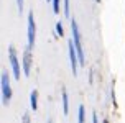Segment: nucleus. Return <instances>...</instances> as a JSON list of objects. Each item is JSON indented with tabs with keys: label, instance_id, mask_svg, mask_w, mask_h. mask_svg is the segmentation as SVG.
Wrapping results in <instances>:
<instances>
[{
	"label": "nucleus",
	"instance_id": "nucleus-12",
	"mask_svg": "<svg viewBox=\"0 0 125 123\" xmlns=\"http://www.w3.org/2000/svg\"><path fill=\"white\" fill-rule=\"evenodd\" d=\"M56 35H58V36H62V35H64V28H62L61 21H58V23H56Z\"/></svg>",
	"mask_w": 125,
	"mask_h": 123
},
{
	"label": "nucleus",
	"instance_id": "nucleus-16",
	"mask_svg": "<svg viewBox=\"0 0 125 123\" xmlns=\"http://www.w3.org/2000/svg\"><path fill=\"white\" fill-rule=\"evenodd\" d=\"M46 2H51V0H46Z\"/></svg>",
	"mask_w": 125,
	"mask_h": 123
},
{
	"label": "nucleus",
	"instance_id": "nucleus-7",
	"mask_svg": "<svg viewBox=\"0 0 125 123\" xmlns=\"http://www.w3.org/2000/svg\"><path fill=\"white\" fill-rule=\"evenodd\" d=\"M30 107H31V110H33V112L38 110V90H36V89L31 90V94H30Z\"/></svg>",
	"mask_w": 125,
	"mask_h": 123
},
{
	"label": "nucleus",
	"instance_id": "nucleus-15",
	"mask_svg": "<svg viewBox=\"0 0 125 123\" xmlns=\"http://www.w3.org/2000/svg\"><path fill=\"white\" fill-rule=\"evenodd\" d=\"M95 2H97V3H100V0H95Z\"/></svg>",
	"mask_w": 125,
	"mask_h": 123
},
{
	"label": "nucleus",
	"instance_id": "nucleus-8",
	"mask_svg": "<svg viewBox=\"0 0 125 123\" xmlns=\"http://www.w3.org/2000/svg\"><path fill=\"white\" fill-rule=\"evenodd\" d=\"M61 98H62V113L68 115L69 113V100H68V92H66V90H62Z\"/></svg>",
	"mask_w": 125,
	"mask_h": 123
},
{
	"label": "nucleus",
	"instance_id": "nucleus-3",
	"mask_svg": "<svg viewBox=\"0 0 125 123\" xmlns=\"http://www.w3.org/2000/svg\"><path fill=\"white\" fill-rule=\"evenodd\" d=\"M12 98V87H10V77L8 74L3 71L2 72V102L3 105H7Z\"/></svg>",
	"mask_w": 125,
	"mask_h": 123
},
{
	"label": "nucleus",
	"instance_id": "nucleus-4",
	"mask_svg": "<svg viewBox=\"0 0 125 123\" xmlns=\"http://www.w3.org/2000/svg\"><path fill=\"white\" fill-rule=\"evenodd\" d=\"M36 41V23H35V15L33 12L28 13V49L35 48Z\"/></svg>",
	"mask_w": 125,
	"mask_h": 123
},
{
	"label": "nucleus",
	"instance_id": "nucleus-1",
	"mask_svg": "<svg viewBox=\"0 0 125 123\" xmlns=\"http://www.w3.org/2000/svg\"><path fill=\"white\" fill-rule=\"evenodd\" d=\"M71 31H73L74 46H76V49H77V54H79V64L84 66V64H86V57H84V49H82V38H81V33H79L77 21H76L74 18H71Z\"/></svg>",
	"mask_w": 125,
	"mask_h": 123
},
{
	"label": "nucleus",
	"instance_id": "nucleus-9",
	"mask_svg": "<svg viewBox=\"0 0 125 123\" xmlns=\"http://www.w3.org/2000/svg\"><path fill=\"white\" fill-rule=\"evenodd\" d=\"M62 2H64L62 13H64V17H69V15H71V3H69V0H62Z\"/></svg>",
	"mask_w": 125,
	"mask_h": 123
},
{
	"label": "nucleus",
	"instance_id": "nucleus-6",
	"mask_svg": "<svg viewBox=\"0 0 125 123\" xmlns=\"http://www.w3.org/2000/svg\"><path fill=\"white\" fill-rule=\"evenodd\" d=\"M31 49H26L23 56H21V64H23V74H25L26 77H30V72H31Z\"/></svg>",
	"mask_w": 125,
	"mask_h": 123
},
{
	"label": "nucleus",
	"instance_id": "nucleus-5",
	"mask_svg": "<svg viewBox=\"0 0 125 123\" xmlns=\"http://www.w3.org/2000/svg\"><path fill=\"white\" fill-rule=\"evenodd\" d=\"M69 59H71V69H73V74L77 76V66H81L79 64V54H77V49L74 46V41L71 39L69 41Z\"/></svg>",
	"mask_w": 125,
	"mask_h": 123
},
{
	"label": "nucleus",
	"instance_id": "nucleus-13",
	"mask_svg": "<svg viewBox=\"0 0 125 123\" xmlns=\"http://www.w3.org/2000/svg\"><path fill=\"white\" fill-rule=\"evenodd\" d=\"M17 5H18V12H23V5H25V0H17Z\"/></svg>",
	"mask_w": 125,
	"mask_h": 123
},
{
	"label": "nucleus",
	"instance_id": "nucleus-2",
	"mask_svg": "<svg viewBox=\"0 0 125 123\" xmlns=\"http://www.w3.org/2000/svg\"><path fill=\"white\" fill-rule=\"evenodd\" d=\"M8 61H10V66H12V72H13L15 80H20V77H21V74H20L21 67H20V62H18L17 49L13 48V46H10V48H8Z\"/></svg>",
	"mask_w": 125,
	"mask_h": 123
},
{
	"label": "nucleus",
	"instance_id": "nucleus-14",
	"mask_svg": "<svg viewBox=\"0 0 125 123\" xmlns=\"http://www.w3.org/2000/svg\"><path fill=\"white\" fill-rule=\"evenodd\" d=\"M92 122H94V123H97V122H99V118H97V113H95V112L92 113Z\"/></svg>",
	"mask_w": 125,
	"mask_h": 123
},
{
	"label": "nucleus",
	"instance_id": "nucleus-11",
	"mask_svg": "<svg viewBox=\"0 0 125 123\" xmlns=\"http://www.w3.org/2000/svg\"><path fill=\"white\" fill-rule=\"evenodd\" d=\"M51 2H53V12L56 15H59V12H61V0H51Z\"/></svg>",
	"mask_w": 125,
	"mask_h": 123
},
{
	"label": "nucleus",
	"instance_id": "nucleus-10",
	"mask_svg": "<svg viewBox=\"0 0 125 123\" xmlns=\"http://www.w3.org/2000/svg\"><path fill=\"white\" fill-rule=\"evenodd\" d=\"M84 120H86V108H84V105H79V117H77V122L84 123Z\"/></svg>",
	"mask_w": 125,
	"mask_h": 123
}]
</instances>
